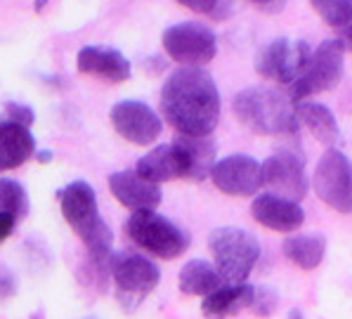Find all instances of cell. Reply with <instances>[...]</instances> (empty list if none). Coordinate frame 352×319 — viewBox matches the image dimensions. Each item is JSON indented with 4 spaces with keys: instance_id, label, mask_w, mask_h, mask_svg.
<instances>
[{
    "instance_id": "cell-1",
    "label": "cell",
    "mask_w": 352,
    "mask_h": 319,
    "mask_svg": "<svg viewBox=\"0 0 352 319\" xmlns=\"http://www.w3.org/2000/svg\"><path fill=\"white\" fill-rule=\"evenodd\" d=\"M161 116L180 135L206 138L220 121V90L201 67H182L161 88Z\"/></svg>"
},
{
    "instance_id": "cell-2",
    "label": "cell",
    "mask_w": 352,
    "mask_h": 319,
    "mask_svg": "<svg viewBox=\"0 0 352 319\" xmlns=\"http://www.w3.org/2000/svg\"><path fill=\"white\" fill-rule=\"evenodd\" d=\"M234 116L243 128L256 135H296L298 104L289 93L270 85H251L234 95Z\"/></svg>"
},
{
    "instance_id": "cell-3",
    "label": "cell",
    "mask_w": 352,
    "mask_h": 319,
    "mask_svg": "<svg viewBox=\"0 0 352 319\" xmlns=\"http://www.w3.org/2000/svg\"><path fill=\"white\" fill-rule=\"evenodd\" d=\"M62 215L76 234L83 239L95 267H109V258L113 256V234L109 225L102 220L97 208V194L90 182L74 180L59 194Z\"/></svg>"
},
{
    "instance_id": "cell-4",
    "label": "cell",
    "mask_w": 352,
    "mask_h": 319,
    "mask_svg": "<svg viewBox=\"0 0 352 319\" xmlns=\"http://www.w3.org/2000/svg\"><path fill=\"white\" fill-rule=\"evenodd\" d=\"M208 251L227 284H246L260 261L258 239L243 227H215L208 234Z\"/></svg>"
},
{
    "instance_id": "cell-5",
    "label": "cell",
    "mask_w": 352,
    "mask_h": 319,
    "mask_svg": "<svg viewBox=\"0 0 352 319\" xmlns=\"http://www.w3.org/2000/svg\"><path fill=\"white\" fill-rule=\"evenodd\" d=\"M126 232L140 251H147L161 261H173L189 248L187 232L156 210H133Z\"/></svg>"
},
{
    "instance_id": "cell-6",
    "label": "cell",
    "mask_w": 352,
    "mask_h": 319,
    "mask_svg": "<svg viewBox=\"0 0 352 319\" xmlns=\"http://www.w3.org/2000/svg\"><path fill=\"white\" fill-rule=\"evenodd\" d=\"M345 74V47L338 38L322 41L317 50L312 52V59L307 64L305 74L289 88V95L296 104L307 102L310 97L322 95L327 90H333L343 80Z\"/></svg>"
},
{
    "instance_id": "cell-7",
    "label": "cell",
    "mask_w": 352,
    "mask_h": 319,
    "mask_svg": "<svg viewBox=\"0 0 352 319\" xmlns=\"http://www.w3.org/2000/svg\"><path fill=\"white\" fill-rule=\"evenodd\" d=\"M109 274L118 289V300L128 307L142 302L161 282V270L138 251H118L109 258Z\"/></svg>"
},
{
    "instance_id": "cell-8",
    "label": "cell",
    "mask_w": 352,
    "mask_h": 319,
    "mask_svg": "<svg viewBox=\"0 0 352 319\" xmlns=\"http://www.w3.org/2000/svg\"><path fill=\"white\" fill-rule=\"evenodd\" d=\"M312 189L329 208L352 215V164L343 151H324L312 175Z\"/></svg>"
},
{
    "instance_id": "cell-9",
    "label": "cell",
    "mask_w": 352,
    "mask_h": 319,
    "mask_svg": "<svg viewBox=\"0 0 352 319\" xmlns=\"http://www.w3.org/2000/svg\"><path fill=\"white\" fill-rule=\"evenodd\" d=\"M310 45L305 41H291V38H274L260 50L256 69L265 80H274L279 85H294L312 59Z\"/></svg>"
},
{
    "instance_id": "cell-10",
    "label": "cell",
    "mask_w": 352,
    "mask_h": 319,
    "mask_svg": "<svg viewBox=\"0 0 352 319\" xmlns=\"http://www.w3.org/2000/svg\"><path fill=\"white\" fill-rule=\"evenodd\" d=\"M164 50L182 67H204L218 55V38L197 21H180L164 31Z\"/></svg>"
},
{
    "instance_id": "cell-11",
    "label": "cell",
    "mask_w": 352,
    "mask_h": 319,
    "mask_svg": "<svg viewBox=\"0 0 352 319\" xmlns=\"http://www.w3.org/2000/svg\"><path fill=\"white\" fill-rule=\"evenodd\" d=\"M263 185L270 189V194L291 199V201H302L310 187L302 156L291 149L270 154L263 164Z\"/></svg>"
},
{
    "instance_id": "cell-12",
    "label": "cell",
    "mask_w": 352,
    "mask_h": 319,
    "mask_svg": "<svg viewBox=\"0 0 352 319\" xmlns=\"http://www.w3.org/2000/svg\"><path fill=\"white\" fill-rule=\"evenodd\" d=\"M111 126L113 131L121 135L123 140L133 144H151L159 140L161 131H164V121L159 118L147 102L140 100H121L111 107Z\"/></svg>"
},
{
    "instance_id": "cell-13",
    "label": "cell",
    "mask_w": 352,
    "mask_h": 319,
    "mask_svg": "<svg viewBox=\"0 0 352 319\" xmlns=\"http://www.w3.org/2000/svg\"><path fill=\"white\" fill-rule=\"evenodd\" d=\"M210 180L230 197H253L263 187V164L246 154H230L213 166Z\"/></svg>"
},
{
    "instance_id": "cell-14",
    "label": "cell",
    "mask_w": 352,
    "mask_h": 319,
    "mask_svg": "<svg viewBox=\"0 0 352 319\" xmlns=\"http://www.w3.org/2000/svg\"><path fill=\"white\" fill-rule=\"evenodd\" d=\"M135 173L144 180L161 185L168 180H192V159H189L187 149L182 147L180 140H173L168 144H159L151 151L142 156V159L135 164Z\"/></svg>"
},
{
    "instance_id": "cell-15",
    "label": "cell",
    "mask_w": 352,
    "mask_h": 319,
    "mask_svg": "<svg viewBox=\"0 0 352 319\" xmlns=\"http://www.w3.org/2000/svg\"><path fill=\"white\" fill-rule=\"evenodd\" d=\"M251 215L256 223L274 232H296L305 223V210L298 201L277 197V194H258L251 204Z\"/></svg>"
},
{
    "instance_id": "cell-16",
    "label": "cell",
    "mask_w": 352,
    "mask_h": 319,
    "mask_svg": "<svg viewBox=\"0 0 352 319\" xmlns=\"http://www.w3.org/2000/svg\"><path fill=\"white\" fill-rule=\"evenodd\" d=\"M109 189L121 206L130 210H156L161 204V187L140 177L135 170L109 175Z\"/></svg>"
},
{
    "instance_id": "cell-17",
    "label": "cell",
    "mask_w": 352,
    "mask_h": 319,
    "mask_svg": "<svg viewBox=\"0 0 352 319\" xmlns=\"http://www.w3.org/2000/svg\"><path fill=\"white\" fill-rule=\"evenodd\" d=\"M78 72L85 76H95V78L109 80V83H123L133 76V67L126 57L113 47L102 45H88L78 52L76 57Z\"/></svg>"
},
{
    "instance_id": "cell-18",
    "label": "cell",
    "mask_w": 352,
    "mask_h": 319,
    "mask_svg": "<svg viewBox=\"0 0 352 319\" xmlns=\"http://www.w3.org/2000/svg\"><path fill=\"white\" fill-rule=\"evenodd\" d=\"M36 151V138L31 128L12 121H0V173L24 166Z\"/></svg>"
},
{
    "instance_id": "cell-19",
    "label": "cell",
    "mask_w": 352,
    "mask_h": 319,
    "mask_svg": "<svg viewBox=\"0 0 352 319\" xmlns=\"http://www.w3.org/2000/svg\"><path fill=\"white\" fill-rule=\"evenodd\" d=\"M256 289L258 286L251 284H223L208 294L201 300V310L206 317L210 319H223V317H232L239 315V312L253 307V300H256Z\"/></svg>"
},
{
    "instance_id": "cell-20",
    "label": "cell",
    "mask_w": 352,
    "mask_h": 319,
    "mask_svg": "<svg viewBox=\"0 0 352 319\" xmlns=\"http://www.w3.org/2000/svg\"><path fill=\"white\" fill-rule=\"evenodd\" d=\"M298 121L312 133V138L317 140L319 144L329 149H336V144L340 142V128L338 121H336L333 111L329 107L319 104V102H300L298 104Z\"/></svg>"
},
{
    "instance_id": "cell-21",
    "label": "cell",
    "mask_w": 352,
    "mask_h": 319,
    "mask_svg": "<svg viewBox=\"0 0 352 319\" xmlns=\"http://www.w3.org/2000/svg\"><path fill=\"white\" fill-rule=\"evenodd\" d=\"M177 284H180V291L185 296H201V298H206V296L213 294L218 286H223L225 279H223V274L218 272L215 265L197 258V261H189L187 265H182Z\"/></svg>"
},
{
    "instance_id": "cell-22",
    "label": "cell",
    "mask_w": 352,
    "mask_h": 319,
    "mask_svg": "<svg viewBox=\"0 0 352 319\" xmlns=\"http://www.w3.org/2000/svg\"><path fill=\"white\" fill-rule=\"evenodd\" d=\"M281 251L300 270H315L324 261L327 239H324V234H317V232H310V234H291L284 239Z\"/></svg>"
},
{
    "instance_id": "cell-23",
    "label": "cell",
    "mask_w": 352,
    "mask_h": 319,
    "mask_svg": "<svg viewBox=\"0 0 352 319\" xmlns=\"http://www.w3.org/2000/svg\"><path fill=\"white\" fill-rule=\"evenodd\" d=\"M182 147L187 149L189 159H192V182H201L206 175H210L215 161V151L218 144L206 135V138H194V135H177Z\"/></svg>"
},
{
    "instance_id": "cell-24",
    "label": "cell",
    "mask_w": 352,
    "mask_h": 319,
    "mask_svg": "<svg viewBox=\"0 0 352 319\" xmlns=\"http://www.w3.org/2000/svg\"><path fill=\"white\" fill-rule=\"evenodd\" d=\"M0 213L12 215L19 223L29 215V194L12 177H0Z\"/></svg>"
},
{
    "instance_id": "cell-25",
    "label": "cell",
    "mask_w": 352,
    "mask_h": 319,
    "mask_svg": "<svg viewBox=\"0 0 352 319\" xmlns=\"http://www.w3.org/2000/svg\"><path fill=\"white\" fill-rule=\"evenodd\" d=\"M310 5L324 24L333 29H343L352 19V0H310Z\"/></svg>"
},
{
    "instance_id": "cell-26",
    "label": "cell",
    "mask_w": 352,
    "mask_h": 319,
    "mask_svg": "<svg viewBox=\"0 0 352 319\" xmlns=\"http://www.w3.org/2000/svg\"><path fill=\"white\" fill-rule=\"evenodd\" d=\"M279 305V296L274 289L270 286H258L256 289V300H253V307L251 310L256 312L258 317H270Z\"/></svg>"
},
{
    "instance_id": "cell-27",
    "label": "cell",
    "mask_w": 352,
    "mask_h": 319,
    "mask_svg": "<svg viewBox=\"0 0 352 319\" xmlns=\"http://www.w3.org/2000/svg\"><path fill=\"white\" fill-rule=\"evenodd\" d=\"M3 109H5V121L21 123V126H26V128H31V123L36 121L34 109L26 104H19V102H8Z\"/></svg>"
},
{
    "instance_id": "cell-28",
    "label": "cell",
    "mask_w": 352,
    "mask_h": 319,
    "mask_svg": "<svg viewBox=\"0 0 352 319\" xmlns=\"http://www.w3.org/2000/svg\"><path fill=\"white\" fill-rule=\"evenodd\" d=\"M180 5H185L187 10L197 14H208V17H218L220 0H177Z\"/></svg>"
},
{
    "instance_id": "cell-29",
    "label": "cell",
    "mask_w": 352,
    "mask_h": 319,
    "mask_svg": "<svg viewBox=\"0 0 352 319\" xmlns=\"http://www.w3.org/2000/svg\"><path fill=\"white\" fill-rule=\"evenodd\" d=\"M17 277H14V272L12 270H8V267H0V300H5V298H12L14 294H17Z\"/></svg>"
},
{
    "instance_id": "cell-30",
    "label": "cell",
    "mask_w": 352,
    "mask_h": 319,
    "mask_svg": "<svg viewBox=\"0 0 352 319\" xmlns=\"http://www.w3.org/2000/svg\"><path fill=\"white\" fill-rule=\"evenodd\" d=\"M17 225H19V220H14L12 215L0 213V244H3L8 236H12V232L17 230Z\"/></svg>"
},
{
    "instance_id": "cell-31",
    "label": "cell",
    "mask_w": 352,
    "mask_h": 319,
    "mask_svg": "<svg viewBox=\"0 0 352 319\" xmlns=\"http://www.w3.org/2000/svg\"><path fill=\"white\" fill-rule=\"evenodd\" d=\"M338 41H340V45L345 47V52H352V19L343 29H338Z\"/></svg>"
},
{
    "instance_id": "cell-32",
    "label": "cell",
    "mask_w": 352,
    "mask_h": 319,
    "mask_svg": "<svg viewBox=\"0 0 352 319\" xmlns=\"http://www.w3.org/2000/svg\"><path fill=\"white\" fill-rule=\"evenodd\" d=\"M248 3H253L256 8H263V10H279L281 5H284V0H248Z\"/></svg>"
},
{
    "instance_id": "cell-33",
    "label": "cell",
    "mask_w": 352,
    "mask_h": 319,
    "mask_svg": "<svg viewBox=\"0 0 352 319\" xmlns=\"http://www.w3.org/2000/svg\"><path fill=\"white\" fill-rule=\"evenodd\" d=\"M286 319H305V317H302V312L298 310V307H294V310H289V315H286Z\"/></svg>"
}]
</instances>
